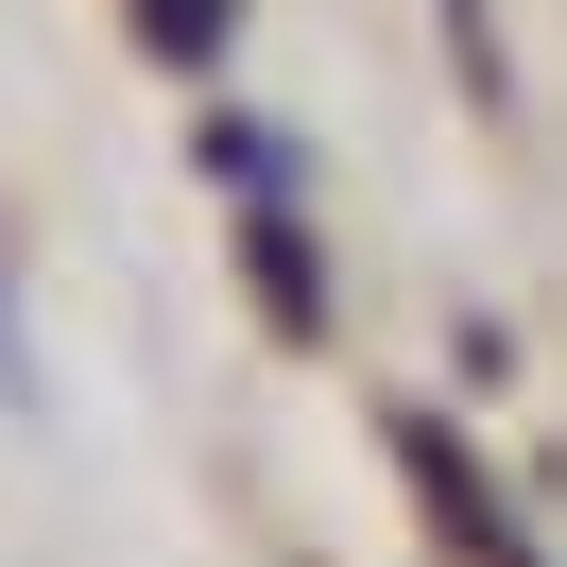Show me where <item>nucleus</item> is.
<instances>
[{
  "mask_svg": "<svg viewBox=\"0 0 567 567\" xmlns=\"http://www.w3.org/2000/svg\"><path fill=\"white\" fill-rule=\"evenodd\" d=\"M430 18H447V70H464V104H498V86H516V70H498V0H430Z\"/></svg>",
  "mask_w": 567,
  "mask_h": 567,
  "instance_id": "obj_1",
  "label": "nucleus"
},
{
  "mask_svg": "<svg viewBox=\"0 0 567 567\" xmlns=\"http://www.w3.org/2000/svg\"><path fill=\"white\" fill-rule=\"evenodd\" d=\"M0 395H35V310H18V276H0Z\"/></svg>",
  "mask_w": 567,
  "mask_h": 567,
  "instance_id": "obj_2",
  "label": "nucleus"
},
{
  "mask_svg": "<svg viewBox=\"0 0 567 567\" xmlns=\"http://www.w3.org/2000/svg\"><path fill=\"white\" fill-rule=\"evenodd\" d=\"M224 35V0H155V52H207Z\"/></svg>",
  "mask_w": 567,
  "mask_h": 567,
  "instance_id": "obj_3",
  "label": "nucleus"
}]
</instances>
